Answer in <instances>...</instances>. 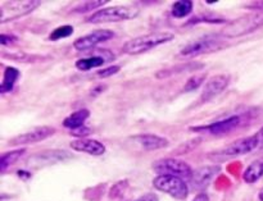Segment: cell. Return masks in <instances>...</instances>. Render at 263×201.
Returning <instances> with one entry per match:
<instances>
[{"label": "cell", "instance_id": "1", "mask_svg": "<svg viewBox=\"0 0 263 201\" xmlns=\"http://www.w3.org/2000/svg\"><path fill=\"white\" fill-rule=\"evenodd\" d=\"M261 27H263V10H256L229 22L220 33L223 37L235 38L249 35Z\"/></svg>", "mask_w": 263, "mask_h": 201}, {"label": "cell", "instance_id": "2", "mask_svg": "<svg viewBox=\"0 0 263 201\" xmlns=\"http://www.w3.org/2000/svg\"><path fill=\"white\" fill-rule=\"evenodd\" d=\"M175 38L172 32H154L148 35L139 36V37L131 38L123 45L122 51L128 55H139V54L146 53L152 49L157 48L159 45L170 43Z\"/></svg>", "mask_w": 263, "mask_h": 201}, {"label": "cell", "instance_id": "3", "mask_svg": "<svg viewBox=\"0 0 263 201\" xmlns=\"http://www.w3.org/2000/svg\"><path fill=\"white\" fill-rule=\"evenodd\" d=\"M139 15V8L136 5H116V7L103 8L92 13L86 18V22L92 25L108 22H120L136 18Z\"/></svg>", "mask_w": 263, "mask_h": 201}, {"label": "cell", "instance_id": "4", "mask_svg": "<svg viewBox=\"0 0 263 201\" xmlns=\"http://www.w3.org/2000/svg\"><path fill=\"white\" fill-rule=\"evenodd\" d=\"M256 149H259V138L257 133H254L253 136H249V137L239 138V140L233 141V143L223 146L220 150L210 153L208 156L211 159H215V160H220V159H229L233 158V156L246 155V154L254 151Z\"/></svg>", "mask_w": 263, "mask_h": 201}, {"label": "cell", "instance_id": "5", "mask_svg": "<svg viewBox=\"0 0 263 201\" xmlns=\"http://www.w3.org/2000/svg\"><path fill=\"white\" fill-rule=\"evenodd\" d=\"M41 2L39 0H13L4 2L0 7V23H7L17 18L25 17L28 13L33 12L36 8L40 7Z\"/></svg>", "mask_w": 263, "mask_h": 201}, {"label": "cell", "instance_id": "6", "mask_svg": "<svg viewBox=\"0 0 263 201\" xmlns=\"http://www.w3.org/2000/svg\"><path fill=\"white\" fill-rule=\"evenodd\" d=\"M153 171L158 176H175L180 178H192L194 173L192 167L186 162L175 158L157 160L153 164Z\"/></svg>", "mask_w": 263, "mask_h": 201}, {"label": "cell", "instance_id": "7", "mask_svg": "<svg viewBox=\"0 0 263 201\" xmlns=\"http://www.w3.org/2000/svg\"><path fill=\"white\" fill-rule=\"evenodd\" d=\"M228 44L223 40L216 37H203L199 40H195L193 43L187 44L184 48L180 50V55L185 56V58H190V56H198L202 54H211L215 51L222 50L226 48Z\"/></svg>", "mask_w": 263, "mask_h": 201}, {"label": "cell", "instance_id": "8", "mask_svg": "<svg viewBox=\"0 0 263 201\" xmlns=\"http://www.w3.org/2000/svg\"><path fill=\"white\" fill-rule=\"evenodd\" d=\"M153 186L159 191L166 192L179 200L186 199L189 195V187H187L186 182L180 177L158 176L153 179Z\"/></svg>", "mask_w": 263, "mask_h": 201}, {"label": "cell", "instance_id": "9", "mask_svg": "<svg viewBox=\"0 0 263 201\" xmlns=\"http://www.w3.org/2000/svg\"><path fill=\"white\" fill-rule=\"evenodd\" d=\"M243 122V117L241 115H230V117L225 118V119H220L217 122H213L207 126H197V127H192L190 131L193 132H204L210 133V135H225V133L231 132L233 130L238 128Z\"/></svg>", "mask_w": 263, "mask_h": 201}, {"label": "cell", "instance_id": "10", "mask_svg": "<svg viewBox=\"0 0 263 201\" xmlns=\"http://www.w3.org/2000/svg\"><path fill=\"white\" fill-rule=\"evenodd\" d=\"M116 36L115 31L112 30H105V28H102V30H95L92 32L87 33V35L81 36L77 40H74L73 48L79 51H85L89 50V49L95 48L99 44L105 43V41L110 40Z\"/></svg>", "mask_w": 263, "mask_h": 201}, {"label": "cell", "instance_id": "11", "mask_svg": "<svg viewBox=\"0 0 263 201\" xmlns=\"http://www.w3.org/2000/svg\"><path fill=\"white\" fill-rule=\"evenodd\" d=\"M54 133H55V128L49 127V126H43V127H36L33 130L28 131V132L15 136L12 140L8 141V144L12 146H20L27 145V144L40 143V141L51 137Z\"/></svg>", "mask_w": 263, "mask_h": 201}, {"label": "cell", "instance_id": "12", "mask_svg": "<svg viewBox=\"0 0 263 201\" xmlns=\"http://www.w3.org/2000/svg\"><path fill=\"white\" fill-rule=\"evenodd\" d=\"M229 84H230V76L228 74H218V76L208 79L203 87L202 95H200L202 102H210V100L215 99L216 96H218L221 92L228 89Z\"/></svg>", "mask_w": 263, "mask_h": 201}, {"label": "cell", "instance_id": "13", "mask_svg": "<svg viewBox=\"0 0 263 201\" xmlns=\"http://www.w3.org/2000/svg\"><path fill=\"white\" fill-rule=\"evenodd\" d=\"M115 59V54L109 50H100L99 53L94 54V55L85 56V58L79 59V61L74 63L76 68L79 71H90L92 68H98V67L104 66L108 62L113 61Z\"/></svg>", "mask_w": 263, "mask_h": 201}, {"label": "cell", "instance_id": "14", "mask_svg": "<svg viewBox=\"0 0 263 201\" xmlns=\"http://www.w3.org/2000/svg\"><path fill=\"white\" fill-rule=\"evenodd\" d=\"M72 150L80 151V153H86L90 155L100 156L105 153V146L102 143L91 138H77L69 143Z\"/></svg>", "mask_w": 263, "mask_h": 201}, {"label": "cell", "instance_id": "15", "mask_svg": "<svg viewBox=\"0 0 263 201\" xmlns=\"http://www.w3.org/2000/svg\"><path fill=\"white\" fill-rule=\"evenodd\" d=\"M134 140L146 151L161 150V149L168 148L170 145V141L166 137H162V136L158 135H152V133L134 136Z\"/></svg>", "mask_w": 263, "mask_h": 201}, {"label": "cell", "instance_id": "16", "mask_svg": "<svg viewBox=\"0 0 263 201\" xmlns=\"http://www.w3.org/2000/svg\"><path fill=\"white\" fill-rule=\"evenodd\" d=\"M221 171L220 167L217 166H210V167H202L198 171H195L193 173V184L194 186H197L198 189H204L210 185V182L212 181L213 177Z\"/></svg>", "mask_w": 263, "mask_h": 201}, {"label": "cell", "instance_id": "17", "mask_svg": "<svg viewBox=\"0 0 263 201\" xmlns=\"http://www.w3.org/2000/svg\"><path fill=\"white\" fill-rule=\"evenodd\" d=\"M90 117V112L87 109H80L77 112L69 114L66 119L63 120V127L67 130L74 131L77 128L82 127L84 123L86 122L87 118Z\"/></svg>", "mask_w": 263, "mask_h": 201}, {"label": "cell", "instance_id": "18", "mask_svg": "<svg viewBox=\"0 0 263 201\" xmlns=\"http://www.w3.org/2000/svg\"><path fill=\"white\" fill-rule=\"evenodd\" d=\"M21 73L17 68L14 67H7L4 69V74H3V82L0 85V94H7V92H10L14 87L15 82L20 78Z\"/></svg>", "mask_w": 263, "mask_h": 201}, {"label": "cell", "instance_id": "19", "mask_svg": "<svg viewBox=\"0 0 263 201\" xmlns=\"http://www.w3.org/2000/svg\"><path fill=\"white\" fill-rule=\"evenodd\" d=\"M204 64L203 63H187V64H181L179 67H172V68L168 69H162L159 71L158 73L156 74V77L158 79L162 78H167L170 76H174L176 73H182V72H193V71H198V69L203 68Z\"/></svg>", "mask_w": 263, "mask_h": 201}, {"label": "cell", "instance_id": "20", "mask_svg": "<svg viewBox=\"0 0 263 201\" xmlns=\"http://www.w3.org/2000/svg\"><path fill=\"white\" fill-rule=\"evenodd\" d=\"M263 176V159L253 162L243 174V178L247 184H254Z\"/></svg>", "mask_w": 263, "mask_h": 201}, {"label": "cell", "instance_id": "21", "mask_svg": "<svg viewBox=\"0 0 263 201\" xmlns=\"http://www.w3.org/2000/svg\"><path fill=\"white\" fill-rule=\"evenodd\" d=\"M25 153V149H15V150H10L8 153L3 154L2 158H0V171H2V173H4L10 166L17 163Z\"/></svg>", "mask_w": 263, "mask_h": 201}, {"label": "cell", "instance_id": "22", "mask_svg": "<svg viewBox=\"0 0 263 201\" xmlns=\"http://www.w3.org/2000/svg\"><path fill=\"white\" fill-rule=\"evenodd\" d=\"M194 3L192 0H179L172 4L171 14L175 18H185L193 12Z\"/></svg>", "mask_w": 263, "mask_h": 201}, {"label": "cell", "instance_id": "23", "mask_svg": "<svg viewBox=\"0 0 263 201\" xmlns=\"http://www.w3.org/2000/svg\"><path fill=\"white\" fill-rule=\"evenodd\" d=\"M73 27L71 25H64L61 27H57L55 30L51 31V33L49 35V40L57 41L62 40V38H67L73 33Z\"/></svg>", "mask_w": 263, "mask_h": 201}, {"label": "cell", "instance_id": "24", "mask_svg": "<svg viewBox=\"0 0 263 201\" xmlns=\"http://www.w3.org/2000/svg\"><path fill=\"white\" fill-rule=\"evenodd\" d=\"M108 0H94V2H85L81 3V4L77 5L76 8L72 9V13H87V12H91V10L97 9V8L102 7L103 4H107Z\"/></svg>", "mask_w": 263, "mask_h": 201}, {"label": "cell", "instance_id": "25", "mask_svg": "<svg viewBox=\"0 0 263 201\" xmlns=\"http://www.w3.org/2000/svg\"><path fill=\"white\" fill-rule=\"evenodd\" d=\"M205 81V74H197V76H192L187 82L185 84L184 86V91L185 92H190V91H194L197 90L198 87L202 86Z\"/></svg>", "mask_w": 263, "mask_h": 201}, {"label": "cell", "instance_id": "26", "mask_svg": "<svg viewBox=\"0 0 263 201\" xmlns=\"http://www.w3.org/2000/svg\"><path fill=\"white\" fill-rule=\"evenodd\" d=\"M120 71H121L120 66H109V67H105V68L100 69V71H98L97 76L99 77V78H107V77L115 76V74H117Z\"/></svg>", "mask_w": 263, "mask_h": 201}, {"label": "cell", "instance_id": "27", "mask_svg": "<svg viewBox=\"0 0 263 201\" xmlns=\"http://www.w3.org/2000/svg\"><path fill=\"white\" fill-rule=\"evenodd\" d=\"M17 36L14 35H7V33H2L0 35V43H2L3 46H10L14 43H17Z\"/></svg>", "mask_w": 263, "mask_h": 201}, {"label": "cell", "instance_id": "28", "mask_svg": "<svg viewBox=\"0 0 263 201\" xmlns=\"http://www.w3.org/2000/svg\"><path fill=\"white\" fill-rule=\"evenodd\" d=\"M72 133H73L76 137H85V136H87V135H90V133H91V130H90V128H87L86 126H82V127L77 128V130H74V131H72Z\"/></svg>", "mask_w": 263, "mask_h": 201}, {"label": "cell", "instance_id": "29", "mask_svg": "<svg viewBox=\"0 0 263 201\" xmlns=\"http://www.w3.org/2000/svg\"><path fill=\"white\" fill-rule=\"evenodd\" d=\"M136 201H158V197H157V195L154 194H146L144 195V196L139 197Z\"/></svg>", "mask_w": 263, "mask_h": 201}, {"label": "cell", "instance_id": "30", "mask_svg": "<svg viewBox=\"0 0 263 201\" xmlns=\"http://www.w3.org/2000/svg\"><path fill=\"white\" fill-rule=\"evenodd\" d=\"M193 201H210V197L205 194H199Z\"/></svg>", "mask_w": 263, "mask_h": 201}, {"label": "cell", "instance_id": "31", "mask_svg": "<svg viewBox=\"0 0 263 201\" xmlns=\"http://www.w3.org/2000/svg\"><path fill=\"white\" fill-rule=\"evenodd\" d=\"M257 136L259 138V148H263V127L257 132Z\"/></svg>", "mask_w": 263, "mask_h": 201}, {"label": "cell", "instance_id": "32", "mask_svg": "<svg viewBox=\"0 0 263 201\" xmlns=\"http://www.w3.org/2000/svg\"><path fill=\"white\" fill-rule=\"evenodd\" d=\"M259 200L263 201V189L261 190V192H259Z\"/></svg>", "mask_w": 263, "mask_h": 201}]
</instances>
